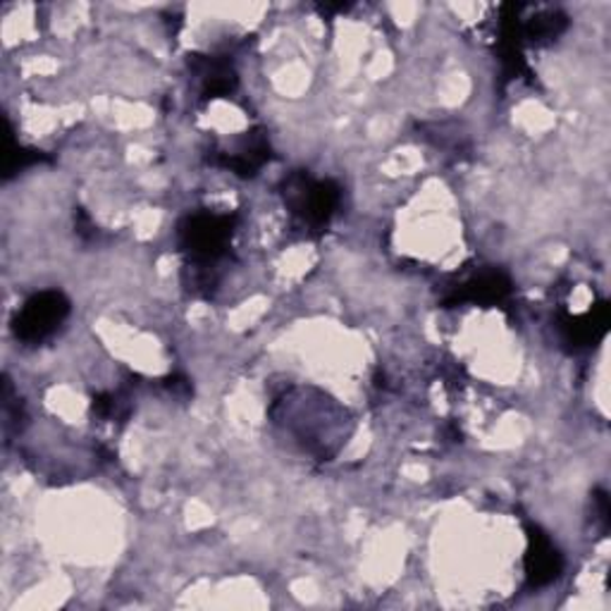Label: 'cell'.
I'll return each instance as SVG.
<instances>
[{"label": "cell", "mask_w": 611, "mask_h": 611, "mask_svg": "<svg viewBox=\"0 0 611 611\" xmlns=\"http://www.w3.org/2000/svg\"><path fill=\"white\" fill-rule=\"evenodd\" d=\"M282 196L294 216L314 230L328 225L342 201V192L332 179H310L304 173L284 179Z\"/></svg>", "instance_id": "7a4b0ae2"}, {"label": "cell", "mask_w": 611, "mask_h": 611, "mask_svg": "<svg viewBox=\"0 0 611 611\" xmlns=\"http://www.w3.org/2000/svg\"><path fill=\"white\" fill-rule=\"evenodd\" d=\"M165 388L173 392V394H182V396H187L192 392V385H189V380L187 378H182V375H170L165 380Z\"/></svg>", "instance_id": "7c38bea8"}, {"label": "cell", "mask_w": 611, "mask_h": 611, "mask_svg": "<svg viewBox=\"0 0 611 611\" xmlns=\"http://www.w3.org/2000/svg\"><path fill=\"white\" fill-rule=\"evenodd\" d=\"M189 67L201 77L204 101L230 96L237 89V73L227 61L212 58V55H189Z\"/></svg>", "instance_id": "52a82bcc"}, {"label": "cell", "mask_w": 611, "mask_h": 611, "mask_svg": "<svg viewBox=\"0 0 611 611\" xmlns=\"http://www.w3.org/2000/svg\"><path fill=\"white\" fill-rule=\"evenodd\" d=\"M270 161V146L263 132H249L230 153H218V165L232 170L239 177H253Z\"/></svg>", "instance_id": "8992f818"}, {"label": "cell", "mask_w": 611, "mask_h": 611, "mask_svg": "<svg viewBox=\"0 0 611 611\" xmlns=\"http://www.w3.org/2000/svg\"><path fill=\"white\" fill-rule=\"evenodd\" d=\"M607 328H609V306L607 304L594 306L582 316L561 320L564 342L571 345L574 349H582V347L600 342V339L607 335Z\"/></svg>", "instance_id": "ba28073f"}, {"label": "cell", "mask_w": 611, "mask_h": 611, "mask_svg": "<svg viewBox=\"0 0 611 611\" xmlns=\"http://www.w3.org/2000/svg\"><path fill=\"white\" fill-rule=\"evenodd\" d=\"M69 316V298L58 292H39L24 302V306L12 318V335L22 345H44L48 337L58 332Z\"/></svg>", "instance_id": "3957f363"}, {"label": "cell", "mask_w": 611, "mask_h": 611, "mask_svg": "<svg viewBox=\"0 0 611 611\" xmlns=\"http://www.w3.org/2000/svg\"><path fill=\"white\" fill-rule=\"evenodd\" d=\"M511 294V280L500 273V270H485L471 280H466L459 287H454L451 294L445 298V306H461V304H478V306H494L502 304Z\"/></svg>", "instance_id": "5b68a950"}, {"label": "cell", "mask_w": 611, "mask_h": 611, "mask_svg": "<svg viewBox=\"0 0 611 611\" xmlns=\"http://www.w3.org/2000/svg\"><path fill=\"white\" fill-rule=\"evenodd\" d=\"M568 26V20L564 12L559 10H543L533 15L531 20H521V36H523V44L528 41V44L535 46H545L552 44V41H557Z\"/></svg>", "instance_id": "9c48e42d"}, {"label": "cell", "mask_w": 611, "mask_h": 611, "mask_svg": "<svg viewBox=\"0 0 611 611\" xmlns=\"http://www.w3.org/2000/svg\"><path fill=\"white\" fill-rule=\"evenodd\" d=\"M94 414L96 418H103V421H110V418H118L120 416V402H118V396H112L108 392L103 394H98L94 396Z\"/></svg>", "instance_id": "8fae6325"}, {"label": "cell", "mask_w": 611, "mask_h": 611, "mask_svg": "<svg viewBox=\"0 0 611 611\" xmlns=\"http://www.w3.org/2000/svg\"><path fill=\"white\" fill-rule=\"evenodd\" d=\"M237 230V216L232 212H194L179 227V249L187 253L189 268L208 270L216 265L230 249V241Z\"/></svg>", "instance_id": "6da1fadb"}, {"label": "cell", "mask_w": 611, "mask_h": 611, "mask_svg": "<svg viewBox=\"0 0 611 611\" xmlns=\"http://www.w3.org/2000/svg\"><path fill=\"white\" fill-rule=\"evenodd\" d=\"M6 124H8V134H6V155H3V179H12L15 175H20L22 170L46 161V155L41 151L20 146L15 137H12L10 122H6Z\"/></svg>", "instance_id": "30bf717a"}, {"label": "cell", "mask_w": 611, "mask_h": 611, "mask_svg": "<svg viewBox=\"0 0 611 611\" xmlns=\"http://www.w3.org/2000/svg\"><path fill=\"white\" fill-rule=\"evenodd\" d=\"M528 549H525V578L531 588H545L557 580L564 571V559L552 539L537 528L528 525Z\"/></svg>", "instance_id": "277c9868"}]
</instances>
